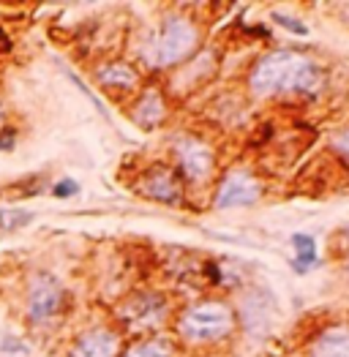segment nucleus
<instances>
[{
    "mask_svg": "<svg viewBox=\"0 0 349 357\" xmlns=\"http://www.w3.org/2000/svg\"><path fill=\"white\" fill-rule=\"evenodd\" d=\"M68 303H71V295L55 273L38 270L28 278V284H25V319L30 325L44 328V325L60 319L68 311Z\"/></svg>",
    "mask_w": 349,
    "mask_h": 357,
    "instance_id": "obj_6",
    "label": "nucleus"
},
{
    "mask_svg": "<svg viewBox=\"0 0 349 357\" xmlns=\"http://www.w3.org/2000/svg\"><path fill=\"white\" fill-rule=\"evenodd\" d=\"M128 118L134 120L137 128L142 131H158L172 112V98L164 90L161 82H147L145 88L140 90L128 104Z\"/></svg>",
    "mask_w": 349,
    "mask_h": 357,
    "instance_id": "obj_11",
    "label": "nucleus"
},
{
    "mask_svg": "<svg viewBox=\"0 0 349 357\" xmlns=\"http://www.w3.org/2000/svg\"><path fill=\"white\" fill-rule=\"evenodd\" d=\"M306 357H349L347 322H333L317 330L306 347Z\"/></svg>",
    "mask_w": 349,
    "mask_h": 357,
    "instance_id": "obj_14",
    "label": "nucleus"
},
{
    "mask_svg": "<svg viewBox=\"0 0 349 357\" xmlns=\"http://www.w3.org/2000/svg\"><path fill=\"white\" fill-rule=\"evenodd\" d=\"M270 22L273 25H279V28L290 30V33H295V36H300V38H306L311 30H309V25L303 22V20H297V17H292V14H287V11H270Z\"/></svg>",
    "mask_w": 349,
    "mask_h": 357,
    "instance_id": "obj_20",
    "label": "nucleus"
},
{
    "mask_svg": "<svg viewBox=\"0 0 349 357\" xmlns=\"http://www.w3.org/2000/svg\"><path fill=\"white\" fill-rule=\"evenodd\" d=\"M172 298L164 289H131L112 305V328L126 338H145V335H161L174 322Z\"/></svg>",
    "mask_w": 349,
    "mask_h": 357,
    "instance_id": "obj_4",
    "label": "nucleus"
},
{
    "mask_svg": "<svg viewBox=\"0 0 349 357\" xmlns=\"http://www.w3.org/2000/svg\"><path fill=\"white\" fill-rule=\"evenodd\" d=\"M177 341L170 333L161 335H145V338H131L120 357H177Z\"/></svg>",
    "mask_w": 349,
    "mask_h": 357,
    "instance_id": "obj_15",
    "label": "nucleus"
},
{
    "mask_svg": "<svg viewBox=\"0 0 349 357\" xmlns=\"http://www.w3.org/2000/svg\"><path fill=\"white\" fill-rule=\"evenodd\" d=\"M66 77H68V79H71V82H74L77 88L82 90V96H85L87 101H90V104H93V107H96V109L101 112V118H107V120H110V112H107V107H104V101H101V98H98V96L93 93V88L87 85V82H85V79H82V77H77V74H74L71 68H66Z\"/></svg>",
    "mask_w": 349,
    "mask_h": 357,
    "instance_id": "obj_21",
    "label": "nucleus"
},
{
    "mask_svg": "<svg viewBox=\"0 0 349 357\" xmlns=\"http://www.w3.org/2000/svg\"><path fill=\"white\" fill-rule=\"evenodd\" d=\"M134 188H137V194L142 199L156 202V205L183 208L188 202V188L183 185V180L174 172V167L170 161H150V164H145L137 172Z\"/></svg>",
    "mask_w": 349,
    "mask_h": 357,
    "instance_id": "obj_9",
    "label": "nucleus"
},
{
    "mask_svg": "<svg viewBox=\"0 0 349 357\" xmlns=\"http://www.w3.org/2000/svg\"><path fill=\"white\" fill-rule=\"evenodd\" d=\"M344 268L349 273V229H344Z\"/></svg>",
    "mask_w": 349,
    "mask_h": 357,
    "instance_id": "obj_25",
    "label": "nucleus"
},
{
    "mask_svg": "<svg viewBox=\"0 0 349 357\" xmlns=\"http://www.w3.org/2000/svg\"><path fill=\"white\" fill-rule=\"evenodd\" d=\"M50 194H52L55 199H71V197L80 194V183L74 178H60L50 185Z\"/></svg>",
    "mask_w": 349,
    "mask_h": 357,
    "instance_id": "obj_22",
    "label": "nucleus"
},
{
    "mask_svg": "<svg viewBox=\"0 0 349 357\" xmlns=\"http://www.w3.org/2000/svg\"><path fill=\"white\" fill-rule=\"evenodd\" d=\"M174 341L188 349H213L221 347L237 333V314L230 300L207 295L174 314Z\"/></svg>",
    "mask_w": 349,
    "mask_h": 357,
    "instance_id": "obj_3",
    "label": "nucleus"
},
{
    "mask_svg": "<svg viewBox=\"0 0 349 357\" xmlns=\"http://www.w3.org/2000/svg\"><path fill=\"white\" fill-rule=\"evenodd\" d=\"M218 66H221V52H218L216 47H202L194 58H188L183 66H177L174 71H170L161 85L170 93V98H172V96H180V93L188 96V93H194V90L205 88V85L216 77Z\"/></svg>",
    "mask_w": 349,
    "mask_h": 357,
    "instance_id": "obj_10",
    "label": "nucleus"
},
{
    "mask_svg": "<svg viewBox=\"0 0 349 357\" xmlns=\"http://www.w3.org/2000/svg\"><path fill=\"white\" fill-rule=\"evenodd\" d=\"M123 347L126 341L112 325H90L71 338L66 357H120Z\"/></svg>",
    "mask_w": 349,
    "mask_h": 357,
    "instance_id": "obj_13",
    "label": "nucleus"
},
{
    "mask_svg": "<svg viewBox=\"0 0 349 357\" xmlns=\"http://www.w3.org/2000/svg\"><path fill=\"white\" fill-rule=\"evenodd\" d=\"M295 259H292V270L297 275H306L320 265V254H317V238L309 232H295L290 238Z\"/></svg>",
    "mask_w": 349,
    "mask_h": 357,
    "instance_id": "obj_16",
    "label": "nucleus"
},
{
    "mask_svg": "<svg viewBox=\"0 0 349 357\" xmlns=\"http://www.w3.org/2000/svg\"><path fill=\"white\" fill-rule=\"evenodd\" d=\"M330 85L327 66L303 50L276 47L246 71V93L257 101H317Z\"/></svg>",
    "mask_w": 349,
    "mask_h": 357,
    "instance_id": "obj_1",
    "label": "nucleus"
},
{
    "mask_svg": "<svg viewBox=\"0 0 349 357\" xmlns=\"http://www.w3.org/2000/svg\"><path fill=\"white\" fill-rule=\"evenodd\" d=\"M336 14H339V17L344 20V25L349 28V3H344V6H339V8H336Z\"/></svg>",
    "mask_w": 349,
    "mask_h": 357,
    "instance_id": "obj_24",
    "label": "nucleus"
},
{
    "mask_svg": "<svg viewBox=\"0 0 349 357\" xmlns=\"http://www.w3.org/2000/svg\"><path fill=\"white\" fill-rule=\"evenodd\" d=\"M36 213L25 208H0V232H17L22 227L33 224Z\"/></svg>",
    "mask_w": 349,
    "mask_h": 357,
    "instance_id": "obj_17",
    "label": "nucleus"
},
{
    "mask_svg": "<svg viewBox=\"0 0 349 357\" xmlns=\"http://www.w3.org/2000/svg\"><path fill=\"white\" fill-rule=\"evenodd\" d=\"M172 167L180 175L183 185L191 191H202L213 185L221 175V161H218V148L210 137L197 134V131H180L172 142Z\"/></svg>",
    "mask_w": 349,
    "mask_h": 357,
    "instance_id": "obj_5",
    "label": "nucleus"
},
{
    "mask_svg": "<svg viewBox=\"0 0 349 357\" xmlns=\"http://www.w3.org/2000/svg\"><path fill=\"white\" fill-rule=\"evenodd\" d=\"M3 118H6V109H3V104H0V126H3Z\"/></svg>",
    "mask_w": 349,
    "mask_h": 357,
    "instance_id": "obj_27",
    "label": "nucleus"
},
{
    "mask_svg": "<svg viewBox=\"0 0 349 357\" xmlns=\"http://www.w3.org/2000/svg\"><path fill=\"white\" fill-rule=\"evenodd\" d=\"M17 139H20L17 126L3 123V126H0V153H11V150L17 148Z\"/></svg>",
    "mask_w": 349,
    "mask_h": 357,
    "instance_id": "obj_23",
    "label": "nucleus"
},
{
    "mask_svg": "<svg viewBox=\"0 0 349 357\" xmlns=\"http://www.w3.org/2000/svg\"><path fill=\"white\" fill-rule=\"evenodd\" d=\"M6 50H11V41L6 38V33H0V52H6Z\"/></svg>",
    "mask_w": 349,
    "mask_h": 357,
    "instance_id": "obj_26",
    "label": "nucleus"
},
{
    "mask_svg": "<svg viewBox=\"0 0 349 357\" xmlns=\"http://www.w3.org/2000/svg\"><path fill=\"white\" fill-rule=\"evenodd\" d=\"M202 50V25L183 8H170L158 17L156 28L142 33L137 47V66L142 74H170Z\"/></svg>",
    "mask_w": 349,
    "mask_h": 357,
    "instance_id": "obj_2",
    "label": "nucleus"
},
{
    "mask_svg": "<svg viewBox=\"0 0 349 357\" xmlns=\"http://www.w3.org/2000/svg\"><path fill=\"white\" fill-rule=\"evenodd\" d=\"M265 197V178L254 167L235 164L221 169V175L213 183L210 194V208L216 210H237V208H254Z\"/></svg>",
    "mask_w": 349,
    "mask_h": 357,
    "instance_id": "obj_7",
    "label": "nucleus"
},
{
    "mask_svg": "<svg viewBox=\"0 0 349 357\" xmlns=\"http://www.w3.org/2000/svg\"><path fill=\"white\" fill-rule=\"evenodd\" d=\"M273 311H276V300L270 298V292L260 289V287H251L243 292V298L235 308L237 328H243L254 338H265L273 328Z\"/></svg>",
    "mask_w": 349,
    "mask_h": 357,
    "instance_id": "obj_12",
    "label": "nucleus"
},
{
    "mask_svg": "<svg viewBox=\"0 0 349 357\" xmlns=\"http://www.w3.org/2000/svg\"><path fill=\"white\" fill-rule=\"evenodd\" d=\"M0 355L3 357H33V349L17 333H0Z\"/></svg>",
    "mask_w": 349,
    "mask_h": 357,
    "instance_id": "obj_18",
    "label": "nucleus"
},
{
    "mask_svg": "<svg viewBox=\"0 0 349 357\" xmlns=\"http://www.w3.org/2000/svg\"><path fill=\"white\" fill-rule=\"evenodd\" d=\"M327 153H330L339 164L349 167V126H344V128H339V131L330 134V139H327Z\"/></svg>",
    "mask_w": 349,
    "mask_h": 357,
    "instance_id": "obj_19",
    "label": "nucleus"
},
{
    "mask_svg": "<svg viewBox=\"0 0 349 357\" xmlns=\"http://www.w3.org/2000/svg\"><path fill=\"white\" fill-rule=\"evenodd\" d=\"M90 79L96 82V88H101L107 96H112L115 101H123V104H128L147 85L142 68L134 60L120 58V55H107V58L96 60L90 68Z\"/></svg>",
    "mask_w": 349,
    "mask_h": 357,
    "instance_id": "obj_8",
    "label": "nucleus"
}]
</instances>
